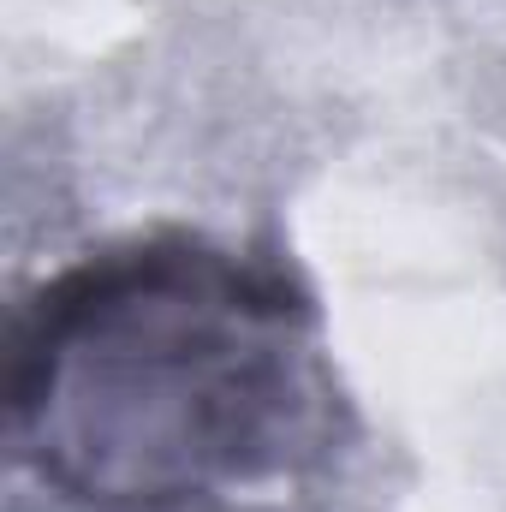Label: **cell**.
<instances>
[{
  "instance_id": "1",
  "label": "cell",
  "mask_w": 506,
  "mask_h": 512,
  "mask_svg": "<svg viewBox=\"0 0 506 512\" xmlns=\"http://www.w3.org/2000/svg\"><path fill=\"white\" fill-rule=\"evenodd\" d=\"M18 465L90 512H203L310 477L340 441L322 310L280 256L191 227L66 262L6 334Z\"/></svg>"
}]
</instances>
